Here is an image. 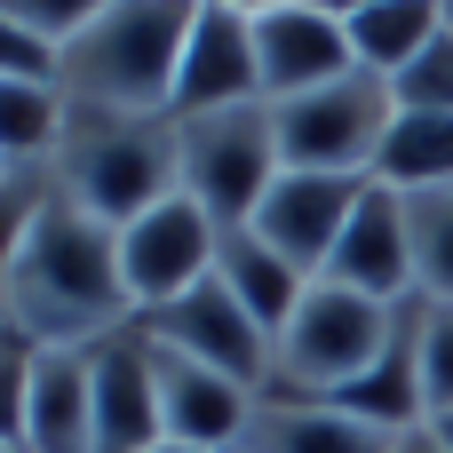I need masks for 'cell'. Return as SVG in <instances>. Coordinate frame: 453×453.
Segmentation results:
<instances>
[{
  "label": "cell",
  "instance_id": "6da1fadb",
  "mask_svg": "<svg viewBox=\"0 0 453 453\" xmlns=\"http://www.w3.org/2000/svg\"><path fill=\"white\" fill-rule=\"evenodd\" d=\"M0 326L32 350H104L135 326L127 279H119V231L88 223L64 191L16 247L0 279Z\"/></svg>",
  "mask_w": 453,
  "mask_h": 453
},
{
  "label": "cell",
  "instance_id": "7a4b0ae2",
  "mask_svg": "<svg viewBox=\"0 0 453 453\" xmlns=\"http://www.w3.org/2000/svg\"><path fill=\"white\" fill-rule=\"evenodd\" d=\"M191 8L199 0H96L88 32L56 56L64 104L119 111V119H167L183 40H191Z\"/></svg>",
  "mask_w": 453,
  "mask_h": 453
},
{
  "label": "cell",
  "instance_id": "3957f363",
  "mask_svg": "<svg viewBox=\"0 0 453 453\" xmlns=\"http://www.w3.org/2000/svg\"><path fill=\"white\" fill-rule=\"evenodd\" d=\"M56 191L104 223L127 231L159 199H175V119H119V111H80L64 104V143H56Z\"/></svg>",
  "mask_w": 453,
  "mask_h": 453
},
{
  "label": "cell",
  "instance_id": "277c9868",
  "mask_svg": "<svg viewBox=\"0 0 453 453\" xmlns=\"http://www.w3.org/2000/svg\"><path fill=\"white\" fill-rule=\"evenodd\" d=\"M279 175H287V159H279L271 104H231V111L175 119V183L215 231H247Z\"/></svg>",
  "mask_w": 453,
  "mask_h": 453
},
{
  "label": "cell",
  "instance_id": "5b68a950",
  "mask_svg": "<svg viewBox=\"0 0 453 453\" xmlns=\"http://www.w3.org/2000/svg\"><path fill=\"white\" fill-rule=\"evenodd\" d=\"M398 319H406V303L390 311V303H366L350 287L311 279V295L279 326V374H271V390L279 398H342L350 382L374 374V358L390 350Z\"/></svg>",
  "mask_w": 453,
  "mask_h": 453
},
{
  "label": "cell",
  "instance_id": "8992f818",
  "mask_svg": "<svg viewBox=\"0 0 453 453\" xmlns=\"http://www.w3.org/2000/svg\"><path fill=\"white\" fill-rule=\"evenodd\" d=\"M390 119H398V96L374 72H342L334 88H311L295 104H271L279 159L303 167V175H374V151H382Z\"/></svg>",
  "mask_w": 453,
  "mask_h": 453
},
{
  "label": "cell",
  "instance_id": "52a82bcc",
  "mask_svg": "<svg viewBox=\"0 0 453 453\" xmlns=\"http://www.w3.org/2000/svg\"><path fill=\"white\" fill-rule=\"evenodd\" d=\"M159 350H175V358H199V366H215V374H231L239 390H255V398H271V374H279V342L255 326V311L223 287V279H207V287H191L183 303H167V311H151V319H135Z\"/></svg>",
  "mask_w": 453,
  "mask_h": 453
},
{
  "label": "cell",
  "instance_id": "ba28073f",
  "mask_svg": "<svg viewBox=\"0 0 453 453\" xmlns=\"http://www.w3.org/2000/svg\"><path fill=\"white\" fill-rule=\"evenodd\" d=\"M215 247H223V231H215L183 191L159 199L151 215H135V223L119 231V279H127L135 319H151V311L183 303L191 287H207V279H215Z\"/></svg>",
  "mask_w": 453,
  "mask_h": 453
},
{
  "label": "cell",
  "instance_id": "9c48e42d",
  "mask_svg": "<svg viewBox=\"0 0 453 453\" xmlns=\"http://www.w3.org/2000/svg\"><path fill=\"white\" fill-rule=\"evenodd\" d=\"M255 64H263V104H295L358 72L334 0H255Z\"/></svg>",
  "mask_w": 453,
  "mask_h": 453
},
{
  "label": "cell",
  "instance_id": "30bf717a",
  "mask_svg": "<svg viewBox=\"0 0 453 453\" xmlns=\"http://www.w3.org/2000/svg\"><path fill=\"white\" fill-rule=\"evenodd\" d=\"M231 104H263L255 0H199L191 8V40H183V72H175V111L167 119H199V111H231Z\"/></svg>",
  "mask_w": 453,
  "mask_h": 453
},
{
  "label": "cell",
  "instance_id": "8fae6325",
  "mask_svg": "<svg viewBox=\"0 0 453 453\" xmlns=\"http://www.w3.org/2000/svg\"><path fill=\"white\" fill-rule=\"evenodd\" d=\"M143 334V326H135ZM151 342V334H143ZM151 382H159V422H167V446H191V453H239L247 422H255V390H239L231 374L199 366V358H175L151 342Z\"/></svg>",
  "mask_w": 453,
  "mask_h": 453
},
{
  "label": "cell",
  "instance_id": "7c38bea8",
  "mask_svg": "<svg viewBox=\"0 0 453 453\" xmlns=\"http://www.w3.org/2000/svg\"><path fill=\"white\" fill-rule=\"evenodd\" d=\"M366 183H374V175H303V167H287V175L271 183V199L255 207V231H263L303 279H319L326 255H334V239L350 231Z\"/></svg>",
  "mask_w": 453,
  "mask_h": 453
},
{
  "label": "cell",
  "instance_id": "4fadbf2b",
  "mask_svg": "<svg viewBox=\"0 0 453 453\" xmlns=\"http://www.w3.org/2000/svg\"><path fill=\"white\" fill-rule=\"evenodd\" d=\"M326 287H350V295H366V303H414V247H406V199L398 191H382V183H366V199H358V215H350V231L334 239V255H326V271H319Z\"/></svg>",
  "mask_w": 453,
  "mask_h": 453
},
{
  "label": "cell",
  "instance_id": "5bb4252c",
  "mask_svg": "<svg viewBox=\"0 0 453 453\" xmlns=\"http://www.w3.org/2000/svg\"><path fill=\"white\" fill-rule=\"evenodd\" d=\"M151 446H167V422H159L151 342L127 326L119 342L96 350V453H151Z\"/></svg>",
  "mask_w": 453,
  "mask_h": 453
},
{
  "label": "cell",
  "instance_id": "9a60e30c",
  "mask_svg": "<svg viewBox=\"0 0 453 453\" xmlns=\"http://www.w3.org/2000/svg\"><path fill=\"white\" fill-rule=\"evenodd\" d=\"M32 453H96V350H40L32 358Z\"/></svg>",
  "mask_w": 453,
  "mask_h": 453
},
{
  "label": "cell",
  "instance_id": "2e32d148",
  "mask_svg": "<svg viewBox=\"0 0 453 453\" xmlns=\"http://www.w3.org/2000/svg\"><path fill=\"white\" fill-rule=\"evenodd\" d=\"M239 453H390V430H374V422H358L326 398H279L271 390L255 406Z\"/></svg>",
  "mask_w": 453,
  "mask_h": 453
},
{
  "label": "cell",
  "instance_id": "e0dca14e",
  "mask_svg": "<svg viewBox=\"0 0 453 453\" xmlns=\"http://www.w3.org/2000/svg\"><path fill=\"white\" fill-rule=\"evenodd\" d=\"M350 24V56L374 80H398L438 32H446V0H342Z\"/></svg>",
  "mask_w": 453,
  "mask_h": 453
},
{
  "label": "cell",
  "instance_id": "ac0fdd59",
  "mask_svg": "<svg viewBox=\"0 0 453 453\" xmlns=\"http://www.w3.org/2000/svg\"><path fill=\"white\" fill-rule=\"evenodd\" d=\"M215 279L255 311V326H263L271 342H279V326L295 319V303L311 295V279H303V271H295V263H287L255 223H247V231H223V247H215Z\"/></svg>",
  "mask_w": 453,
  "mask_h": 453
},
{
  "label": "cell",
  "instance_id": "d6986e66",
  "mask_svg": "<svg viewBox=\"0 0 453 453\" xmlns=\"http://www.w3.org/2000/svg\"><path fill=\"white\" fill-rule=\"evenodd\" d=\"M374 183L382 191H446L453 183V119L446 111H398L382 151H374Z\"/></svg>",
  "mask_w": 453,
  "mask_h": 453
},
{
  "label": "cell",
  "instance_id": "ffe728a7",
  "mask_svg": "<svg viewBox=\"0 0 453 453\" xmlns=\"http://www.w3.org/2000/svg\"><path fill=\"white\" fill-rule=\"evenodd\" d=\"M406 247H414V303H453V183L406 191Z\"/></svg>",
  "mask_w": 453,
  "mask_h": 453
},
{
  "label": "cell",
  "instance_id": "44dd1931",
  "mask_svg": "<svg viewBox=\"0 0 453 453\" xmlns=\"http://www.w3.org/2000/svg\"><path fill=\"white\" fill-rule=\"evenodd\" d=\"M390 96H398V111H446L453 119V32H438V40L390 80Z\"/></svg>",
  "mask_w": 453,
  "mask_h": 453
},
{
  "label": "cell",
  "instance_id": "7402d4cb",
  "mask_svg": "<svg viewBox=\"0 0 453 453\" xmlns=\"http://www.w3.org/2000/svg\"><path fill=\"white\" fill-rule=\"evenodd\" d=\"M414 334H422V398L430 414H453V303H414Z\"/></svg>",
  "mask_w": 453,
  "mask_h": 453
},
{
  "label": "cell",
  "instance_id": "603a6c76",
  "mask_svg": "<svg viewBox=\"0 0 453 453\" xmlns=\"http://www.w3.org/2000/svg\"><path fill=\"white\" fill-rule=\"evenodd\" d=\"M32 342H16L0 326V446H24V414H32Z\"/></svg>",
  "mask_w": 453,
  "mask_h": 453
},
{
  "label": "cell",
  "instance_id": "cb8c5ba5",
  "mask_svg": "<svg viewBox=\"0 0 453 453\" xmlns=\"http://www.w3.org/2000/svg\"><path fill=\"white\" fill-rule=\"evenodd\" d=\"M0 80H48V88H56V48H40V40L16 24L8 0H0Z\"/></svg>",
  "mask_w": 453,
  "mask_h": 453
},
{
  "label": "cell",
  "instance_id": "d4e9b609",
  "mask_svg": "<svg viewBox=\"0 0 453 453\" xmlns=\"http://www.w3.org/2000/svg\"><path fill=\"white\" fill-rule=\"evenodd\" d=\"M390 453H446V438H438L430 422H414V430H398V438H390Z\"/></svg>",
  "mask_w": 453,
  "mask_h": 453
},
{
  "label": "cell",
  "instance_id": "484cf974",
  "mask_svg": "<svg viewBox=\"0 0 453 453\" xmlns=\"http://www.w3.org/2000/svg\"><path fill=\"white\" fill-rule=\"evenodd\" d=\"M430 430H438V438H446V453H453V414H430Z\"/></svg>",
  "mask_w": 453,
  "mask_h": 453
},
{
  "label": "cell",
  "instance_id": "4316f807",
  "mask_svg": "<svg viewBox=\"0 0 453 453\" xmlns=\"http://www.w3.org/2000/svg\"><path fill=\"white\" fill-rule=\"evenodd\" d=\"M151 453H191V446H151Z\"/></svg>",
  "mask_w": 453,
  "mask_h": 453
},
{
  "label": "cell",
  "instance_id": "83f0119b",
  "mask_svg": "<svg viewBox=\"0 0 453 453\" xmlns=\"http://www.w3.org/2000/svg\"><path fill=\"white\" fill-rule=\"evenodd\" d=\"M0 453H32V446H0Z\"/></svg>",
  "mask_w": 453,
  "mask_h": 453
},
{
  "label": "cell",
  "instance_id": "f1b7e54d",
  "mask_svg": "<svg viewBox=\"0 0 453 453\" xmlns=\"http://www.w3.org/2000/svg\"><path fill=\"white\" fill-rule=\"evenodd\" d=\"M446 32H453V0H446Z\"/></svg>",
  "mask_w": 453,
  "mask_h": 453
}]
</instances>
